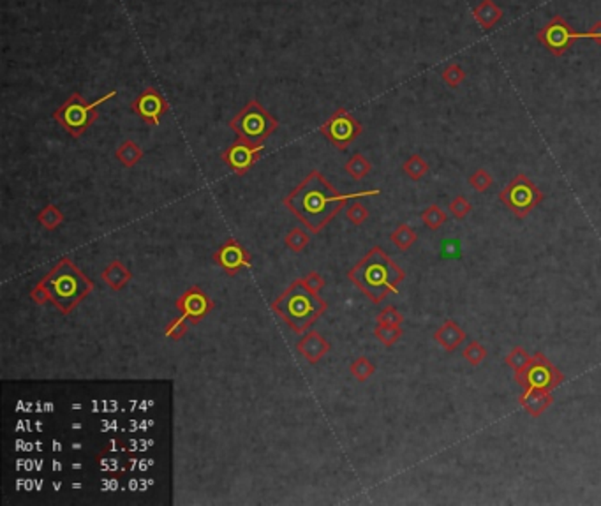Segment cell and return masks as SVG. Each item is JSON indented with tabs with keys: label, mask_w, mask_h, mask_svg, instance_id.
<instances>
[{
	"label": "cell",
	"mask_w": 601,
	"mask_h": 506,
	"mask_svg": "<svg viewBox=\"0 0 601 506\" xmlns=\"http://www.w3.org/2000/svg\"><path fill=\"white\" fill-rule=\"evenodd\" d=\"M379 195L374 191L355 192V195H342L325 178L321 171L312 169L297 188L283 199V205L307 227L311 233H321L330 224V220L341 210L346 209L351 198Z\"/></svg>",
	"instance_id": "1"
},
{
	"label": "cell",
	"mask_w": 601,
	"mask_h": 506,
	"mask_svg": "<svg viewBox=\"0 0 601 506\" xmlns=\"http://www.w3.org/2000/svg\"><path fill=\"white\" fill-rule=\"evenodd\" d=\"M348 279L372 304H381L390 293L399 291L406 274L381 247L376 246L348 272Z\"/></svg>",
	"instance_id": "2"
},
{
	"label": "cell",
	"mask_w": 601,
	"mask_h": 506,
	"mask_svg": "<svg viewBox=\"0 0 601 506\" xmlns=\"http://www.w3.org/2000/svg\"><path fill=\"white\" fill-rule=\"evenodd\" d=\"M41 283L48 291L50 302L64 316L71 314L96 288V283L67 256L60 258L52 270L41 279Z\"/></svg>",
	"instance_id": "3"
},
{
	"label": "cell",
	"mask_w": 601,
	"mask_h": 506,
	"mask_svg": "<svg viewBox=\"0 0 601 506\" xmlns=\"http://www.w3.org/2000/svg\"><path fill=\"white\" fill-rule=\"evenodd\" d=\"M275 316H279L284 323L297 334H305L325 312L328 304L319 295L312 293L305 286L304 279H297L286 288L283 295L270 304Z\"/></svg>",
	"instance_id": "4"
},
{
	"label": "cell",
	"mask_w": 601,
	"mask_h": 506,
	"mask_svg": "<svg viewBox=\"0 0 601 506\" xmlns=\"http://www.w3.org/2000/svg\"><path fill=\"white\" fill-rule=\"evenodd\" d=\"M115 96H117V90H110L106 92L103 97L90 103V101H87L81 96L80 92H73V94L64 101L62 106H59L53 111L52 117L53 120L59 122L60 127H62L71 138L78 140V138H81V136L92 127V124L97 120V117H99V108L103 106L106 101L113 99Z\"/></svg>",
	"instance_id": "5"
},
{
	"label": "cell",
	"mask_w": 601,
	"mask_h": 506,
	"mask_svg": "<svg viewBox=\"0 0 601 506\" xmlns=\"http://www.w3.org/2000/svg\"><path fill=\"white\" fill-rule=\"evenodd\" d=\"M231 131L236 138L249 141L250 145H264V141L279 129V120L257 99H250L235 117L229 120Z\"/></svg>",
	"instance_id": "6"
},
{
	"label": "cell",
	"mask_w": 601,
	"mask_h": 506,
	"mask_svg": "<svg viewBox=\"0 0 601 506\" xmlns=\"http://www.w3.org/2000/svg\"><path fill=\"white\" fill-rule=\"evenodd\" d=\"M497 198L517 219H525L545 199V195L528 175L518 173L499 192Z\"/></svg>",
	"instance_id": "7"
},
{
	"label": "cell",
	"mask_w": 601,
	"mask_h": 506,
	"mask_svg": "<svg viewBox=\"0 0 601 506\" xmlns=\"http://www.w3.org/2000/svg\"><path fill=\"white\" fill-rule=\"evenodd\" d=\"M536 39L543 48L549 50L553 57H561L572 48L579 39H594L593 30L587 29L586 32H577L561 15L550 18L536 34Z\"/></svg>",
	"instance_id": "8"
},
{
	"label": "cell",
	"mask_w": 601,
	"mask_h": 506,
	"mask_svg": "<svg viewBox=\"0 0 601 506\" xmlns=\"http://www.w3.org/2000/svg\"><path fill=\"white\" fill-rule=\"evenodd\" d=\"M515 381L524 390L552 392L565 381V374L543 353H535L524 371L515 376Z\"/></svg>",
	"instance_id": "9"
},
{
	"label": "cell",
	"mask_w": 601,
	"mask_h": 506,
	"mask_svg": "<svg viewBox=\"0 0 601 506\" xmlns=\"http://www.w3.org/2000/svg\"><path fill=\"white\" fill-rule=\"evenodd\" d=\"M321 132L337 150H346L353 141H356L363 132V125L349 113L346 108H337L334 113L328 117V120L323 122L319 127Z\"/></svg>",
	"instance_id": "10"
},
{
	"label": "cell",
	"mask_w": 601,
	"mask_h": 506,
	"mask_svg": "<svg viewBox=\"0 0 601 506\" xmlns=\"http://www.w3.org/2000/svg\"><path fill=\"white\" fill-rule=\"evenodd\" d=\"M264 152V145H250L249 141L236 138L220 155V161L239 176H246L254 164L261 159Z\"/></svg>",
	"instance_id": "11"
},
{
	"label": "cell",
	"mask_w": 601,
	"mask_h": 506,
	"mask_svg": "<svg viewBox=\"0 0 601 506\" xmlns=\"http://www.w3.org/2000/svg\"><path fill=\"white\" fill-rule=\"evenodd\" d=\"M131 110L134 111L145 124L157 127L162 117L169 111V103L166 97L155 87H147L140 96L131 103Z\"/></svg>",
	"instance_id": "12"
},
{
	"label": "cell",
	"mask_w": 601,
	"mask_h": 506,
	"mask_svg": "<svg viewBox=\"0 0 601 506\" xmlns=\"http://www.w3.org/2000/svg\"><path fill=\"white\" fill-rule=\"evenodd\" d=\"M176 311L182 316L191 319V323L196 325L206 318L213 311L215 304L212 298L205 293V290L199 286H191L183 291L175 300Z\"/></svg>",
	"instance_id": "13"
},
{
	"label": "cell",
	"mask_w": 601,
	"mask_h": 506,
	"mask_svg": "<svg viewBox=\"0 0 601 506\" xmlns=\"http://www.w3.org/2000/svg\"><path fill=\"white\" fill-rule=\"evenodd\" d=\"M212 260L229 277H235L236 274L250 267V253L236 239H227L215 251Z\"/></svg>",
	"instance_id": "14"
},
{
	"label": "cell",
	"mask_w": 601,
	"mask_h": 506,
	"mask_svg": "<svg viewBox=\"0 0 601 506\" xmlns=\"http://www.w3.org/2000/svg\"><path fill=\"white\" fill-rule=\"evenodd\" d=\"M330 349H332L330 342H328L327 339L323 337V335L316 330L305 332L304 337H302L297 344V351L300 353V355L304 356L311 365L319 363V360L327 355V353H330Z\"/></svg>",
	"instance_id": "15"
},
{
	"label": "cell",
	"mask_w": 601,
	"mask_h": 506,
	"mask_svg": "<svg viewBox=\"0 0 601 506\" xmlns=\"http://www.w3.org/2000/svg\"><path fill=\"white\" fill-rule=\"evenodd\" d=\"M466 332L462 330L460 325L453 321V319H444L443 323L437 327V330L434 332V341L448 353L457 351L466 342Z\"/></svg>",
	"instance_id": "16"
},
{
	"label": "cell",
	"mask_w": 601,
	"mask_h": 506,
	"mask_svg": "<svg viewBox=\"0 0 601 506\" xmlns=\"http://www.w3.org/2000/svg\"><path fill=\"white\" fill-rule=\"evenodd\" d=\"M518 404L524 407V411L532 419H539V416L549 409L553 404L552 392H539V390H524L521 397H518Z\"/></svg>",
	"instance_id": "17"
},
{
	"label": "cell",
	"mask_w": 601,
	"mask_h": 506,
	"mask_svg": "<svg viewBox=\"0 0 601 506\" xmlns=\"http://www.w3.org/2000/svg\"><path fill=\"white\" fill-rule=\"evenodd\" d=\"M101 279L110 290L120 291L132 281V272L120 260H113L101 272Z\"/></svg>",
	"instance_id": "18"
},
{
	"label": "cell",
	"mask_w": 601,
	"mask_h": 506,
	"mask_svg": "<svg viewBox=\"0 0 601 506\" xmlns=\"http://www.w3.org/2000/svg\"><path fill=\"white\" fill-rule=\"evenodd\" d=\"M502 9L494 0H480V4L473 9V18L483 30H492L502 20Z\"/></svg>",
	"instance_id": "19"
},
{
	"label": "cell",
	"mask_w": 601,
	"mask_h": 506,
	"mask_svg": "<svg viewBox=\"0 0 601 506\" xmlns=\"http://www.w3.org/2000/svg\"><path fill=\"white\" fill-rule=\"evenodd\" d=\"M143 148L132 140L122 141L117 147V150H115V159H117L124 168H134V166L143 159Z\"/></svg>",
	"instance_id": "20"
},
{
	"label": "cell",
	"mask_w": 601,
	"mask_h": 506,
	"mask_svg": "<svg viewBox=\"0 0 601 506\" xmlns=\"http://www.w3.org/2000/svg\"><path fill=\"white\" fill-rule=\"evenodd\" d=\"M64 220H66L64 212L59 206L53 205V203H48L44 209H41L39 212H37V223H39L46 232H55L57 227L62 226Z\"/></svg>",
	"instance_id": "21"
},
{
	"label": "cell",
	"mask_w": 601,
	"mask_h": 506,
	"mask_svg": "<svg viewBox=\"0 0 601 506\" xmlns=\"http://www.w3.org/2000/svg\"><path fill=\"white\" fill-rule=\"evenodd\" d=\"M390 240H392L393 246H395L397 249L402 251V253H406V251H409L411 247L416 244V240H418V235H416V232H414L409 224L402 223V224H399L395 230H393L392 235H390Z\"/></svg>",
	"instance_id": "22"
},
{
	"label": "cell",
	"mask_w": 601,
	"mask_h": 506,
	"mask_svg": "<svg viewBox=\"0 0 601 506\" xmlns=\"http://www.w3.org/2000/svg\"><path fill=\"white\" fill-rule=\"evenodd\" d=\"M429 169L430 164L420 154L409 155V159H406L402 164V171L406 173L413 182H420V180L429 173Z\"/></svg>",
	"instance_id": "23"
},
{
	"label": "cell",
	"mask_w": 601,
	"mask_h": 506,
	"mask_svg": "<svg viewBox=\"0 0 601 506\" xmlns=\"http://www.w3.org/2000/svg\"><path fill=\"white\" fill-rule=\"evenodd\" d=\"M344 169L353 180H363L369 173L372 171V164L363 154H355L353 157H349L348 162H346Z\"/></svg>",
	"instance_id": "24"
},
{
	"label": "cell",
	"mask_w": 601,
	"mask_h": 506,
	"mask_svg": "<svg viewBox=\"0 0 601 506\" xmlns=\"http://www.w3.org/2000/svg\"><path fill=\"white\" fill-rule=\"evenodd\" d=\"M420 217H422V223L425 224V227H429L430 232H437V230H441V226H444V223L448 220V213L444 212L439 205H436V203L427 206Z\"/></svg>",
	"instance_id": "25"
},
{
	"label": "cell",
	"mask_w": 601,
	"mask_h": 506,
	"mask_svg": "<svg viewBox=\"0 0 601 506\" xmlns=\"http://www.w3.org/2000/svg\"><path fill=\"white\" fill-rule=\"evenodd\" d=\"M309 242H311V237H309V233L305 232V230H302L300 226L291 227L290 232L286 233V237H284V244H286L288 249L297 254L304 253V251L307 249Z\"/></svg>",
	"instance_id": "26"
},
{
	"label": "cell",
	"mask_w": 601,
	"mask_h": 506,
	"mask_svg": "<svg viewBox=\"0 0 601 506\" xmlns=\"http://www.w3.org/2000/svg\"><path fill=\"white\" fill-rule=\"evenodd\" d=\"M349 372L353 378L360 383H365L367 379H371L376 372V365L367 358V356H358L349 365Z\"/></svg>",
	"instance_id": "27"
},
{
	"label": "cell",
	"mask_w": 601,
	"mask_h": 506,
	"mask_svg": "<svg viewBox=\"0 0 601 506\" xmlns=\"http://www.w3.org/2000/svg\"><path fill=\"white\" fill-rule=\"evenodd\" d=\"M402 334L404 332L400 327H392V325L381 323H378L374 327V337L378 339L383 346H386V348H392L393 344H397V342L400 341V337H402Z\"/></svg>",
	"instance_id": "28"
},
{
	"label": "cell",
	"mask_w": 601,
	"mask_h": 506,
	"mask_svg": "<svg viewBox=\"0 0 601 506\" xmlns=\"http://www.w3.org/2000/svg\"><path fill=\"white\" fill-rule=\"evenodd\" d=\"M441 80L450 88H457L466 81V71H464V67H462L460 64L451 62L443 67V71H441Z\"/></svg>",
	"instance_id": "29"
},
{
	"label": "cell",
	"mask_w": 601,
	"mask_h": 506,
	"mask_svg": "<svg viewBox=\"0 0 601 506\" xmlns=\"http://www.w3.org/2000/svg\"><path fill=\"white\" fill-rule=\"evenodd\" d=\"M487 355H488L487 348H485V346L481 344L480 341H476V339H474V341H471V342H467L466 348L462 349V356H464V360H466V362L473 367L481 365V363H483V360L487 358Z\"/></svg>",
	"instance_id": "30"
},
{
	"label": "cell",
	"mask_w": 601,
	"mask_h": 506,
	"mask_svg": "<svg viewBox=\"0 0 601 506\" xmlns=\"http://www.w3.org/2000/svg\"><path fill=\"white\" fill-rule=\"evenodd\" d=\"M191 319L185 318V316L180 314L178 318L171 319L168 325H166L164 328V335L168 339H171V341H180V339L183 337V335L188 334L189 328H191Z\"/></svg>",
	"instance_id": "31"
},
{
	"label": "cell",
	"mask_w": 601,
	"mask_h": 506,
	"mask_svg": "<svg viewBox=\"0 0 601 506\" xmlns=\"http://www.w3.org/2000/svg\"><path fill=\"white\" fill-rule=\"evenodd\" d=\"M529 362H531V355H529L524 348H521V346L514 348L508 355H506V365L510 367V369H514L515 376L521 374L525 367H528Z\"/></svg>",
	"instance_id": "32"
},
{
	"label": "cell",
	"mask_w": 601,
	"mask_h": 506,
	"mask_svg": "<svg viewBox=\"0 0 601 506\" xmlns=\"http://www.w3.org/2000/svg\"><path fill=\"white\" fill-rule=\"evenodd\" d=\"M467 182H469V185L474 189V191L485 192L487 189H490L492 185H494V176H492L487 169L478 168L476 171L471 173Z\"/></svg>",
	"instance_id": "33"
},
{
	"label": "cell",
	"mask_w": 601,
	"mask_h": 506,
	"mask_svg": "<svg viewBox=\"0 0 601 506\" xmlns=\"http://www.w3.org/2000/svg\"><path fill=\"white\" fill-rule=\"evenodd\" d=\"M448 210H450V213L457 220H464L471 212H473V203H471L466 196H462V195L455 196V198L450 202Z\"/></svg>",
	"instance_id": "34"
},
{
	"label": "cell",
	"mask_w": 601,
	"mask_h": 506,
	"mask_svg": "<svg viewBox=\"0 0 601 506\" xmlns=\"http://www.w3.org/2000/svg\"><path fill=\"white\" fill-rule=\"evenodd\" d=\"M376 323L400 327V325L404 323V316L397 311V307H393V305H386V307L376 316Z\"/></svg>",
	"instance_id": "35"
},
{
	"label": "cell",
	"mask_w": 601,
	"mask_h": 506,
	"mask_svg": "<svg viewBox=\"0 0 601 506\" xmlns=\"http://www.w3.org/2000/svg\"><path fill=\"white\" fill-rule=\"evenodd\" d=\"M346 217H348L349 223L355 224V226H362V224L369 219V210H367V206L363 205V203L353 202L351 205L346 209Z\"/></svg>",
	"instance_id": "36"
},
{
	"label": "cell",
	"mask_w": 601,
	"mask_h": 506,
	"mask_svg": "<svg viewBox=\"0 0 601 506\" xmlns=\"http://www.w3.org/2000/svg\"><path fill=\"white\" fill-rule=\"evenodd\" d=\"M304 283H305V286H307L309 290H311L312 293H316V295L321 293V290L325 288V284H327L325 283V277H323L319 272H309V274L304 277Z\"/></svg>",
	"instance_id": "37"
},
{
	"label": "cell",
	"mask_w": 601,
	"mask_h": 506,
	"mask_svg": "<svg viewBox=\"0 0 601 506\" xmlns=\"http://www.w3.org/2000/svg\"><path fill=\"white\" fill-rule=\"evenodd\" d=\"M441 258L443 260H457V258H460V242L457 239H448L446 242H443Z\"/></svg>",
	"instance_id": "38"
},
{
	"label": "cell",
	"mask_w": 601,
	"mask_h": 506,
	"mask_svg": "<svg viewBox=\"0 0 601 506\" xmlns=\"http://www.w3.org/2000/svg\"><path fill=\"white\" fill-rule=\"evenodd\" d=\"M30 300L34 302V304L37 305H44L50 302V295L48 291H46V288L43 286V283H36L32 288H30V293H29Z\"/></svg>",
	"instance_id": "39"
},
{
	"label": "cell",
	"mask_w": 601,
	"mask_h": 506,
	"mask_svg": "<svg viewBox=\"0 0 601 506\" xmlns=\"http://www.w3.org/2000/svg\"><path fill=\"white\" fill-rule=\"evenodd\" d=\"M591 30H593L594 34V43L601 44V20H598V22L593 23V27H591Z\"/></svg>",
	"instance_id": "40"
}]
</instances>
